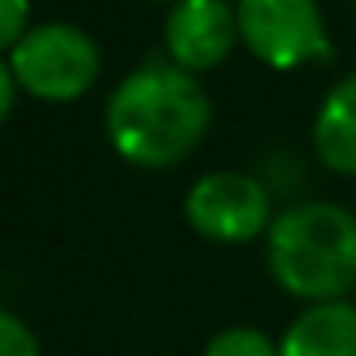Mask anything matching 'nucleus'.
<instances>
[{"label": "nucleus", "mask_w": 356, "mask_h": 356, "mask_svg": "<svg viewBox=\"0 0 356 356\" xmlns=\"http://www.w3.org/2000/svg\"><path fill=\"white\" fill-rule=\"evenodd\" d=\"M184 218L203 241L249 245L272 226V195L261 177L241 169H215L192 180L184 195Z\"/></svg>", "instance_id": "39448f33"}, {"label": "nucleus", "mask_w": 356, "mask_h": 356, "mask_svg": "<svg viewBox=\"0 0 356 356\" xmlns=\"http://www.w3.org/2000/svg\"><path fill=\"white\" fill-rule=\"evenodd\" d=\"M100 47L77 24H39L12 47L8 70L16 85L35 100L70 104L85 96L100 77Z\"/></svg>", "instance_id": "7ed1b4c3"}, {"label": "nucleus", "mask_w": 356, "mask_h": 356, "mask_svg": "<svg viewBox=\"0 0 356 356\" xmlns=\"http://www.w3.org/2000/svg\"><path fill=\"white\" fill-rule=\"evenodd\" d=\"M31 31V0H0V50L16 47Z\"/></svg>", "instance_id": "9b49d317"}, {"label": "nucleus", "mask_w": 356, "mask_h": 356, "mask_svg": "<svg viewBox=\"0 0 356 356\" xmlns=\"http://www.w3.org/2000/svg\"><path fill=\"white\" fill-rule=\"evenodd\" d=\"M0 356H42L31 325L4 307H0Z\"/></svg>", "instance_id": "9d476101"}, {"label": "nucleus", "mask_w": 356, "mask_h": 356, "mask_svg": "<svg viewBox=\"0 0 356 356\" xmlns=\"http://www.w3.org/2000/svg\"><path fill=\"white\" fill-rule=\"evenodd\" d=\"M211 119L215 108L200 77L165 58L138 65L111 88L104 134L134 169H172L200 149Z\"/></svg>", "instance_id": "f257e3e1"}, {"label": "nucleus", "mask_w": 356, "mask_h": 356, "mask_svg": "<svg viewBox=\"0 0 356 356\" xmlns=\"http://www.w3.org/2000/svg\"><path fill=\"white\" fill-rule=\"evenodd\" d=\"M154 4H177V0H154Z\"/></svg>", "instance_id": "ddd939ff"}, {"label": "nucleus", "mask_w": 356, "mask_h": 356, "mask_svg": "<svg viewBox=\"0 0 356 356\" xmlns=\"http://www.w3.org/2000/svg\"><path fill=\"white\" fill-rule=\"evenodd\" d=\"M264 264L284 295L333 302L356 291V215L333 200L291 203L264 234Z\"/></svg>", "instance_id": "f03ea898"}, {"label": "nucleus", "mask_w": 356, "mask_h": 356, "mask_svg": "<svg viewBox=\"0 0 356 356\" xmlns=\"http://www.w3.org/2000/svg\"><path fill=\"white\" fill-rule=\"evenodd\" d=\"M314 154L333 177L356 180V73H345L314 111Z\"/></svg>", "instance_id": "6e6552de"}, {"label": "nucleus", "mask_w": 356, "mask_h": 356, "mask_svg": "<svg viewBox=\"0 0 356 356\" xmlns=\"http://www.w3.org/2000/svg\"><path fill=\"white\" fill-rule=\"evenodd\" d=\"M203 356H280L276 341L253 325H226L207 341Z\"/></svg>", "instance_id": "1a4fd4ad"}, {"label": "nucleus", "mask_w": 356, "mask_h": 356, "mask_svg": "<svg viewBox=\"0 0 356 356\" xmlns=\"http://www.w3.org/2000/svg\"><path fill=\"white\" fill-rule=\"evenodd\" d=\"M16 77H12L8 62H0V123L12 115V108H16Z\"/></svg>", "instance_id": "f8f14e48"}, {"label": "nucleus", "mask_w": 356, "mask_h": 356, "mask_svg": "<svg viewBox=\"0 0 356 356\" xmlns=\"http://www.w3.org/2000/svg\"><path fill=\"white\" fill-rule=\"evenodd\" d=\"M280 356H356V302H310L276 341Z\"/></svg>", "instance_id": "0eeeda50"}, {"label": "nucleus", "mask_w": 356, "mask_h": 356, "mask_svg": "<svg viewBox=\"0 0 356 356\" xmlns=\"http://www.w3.org/2000/svg\"><path fill=\"white\" fill-rule=\"evenodd\" d=\"M161 42L172 65L188 73H211L241 42L238 8L230 0H177L161 27Z\"/></svg>", "instance_id": "423d86ee"}, {"label": "nucleus", "mask_w": 356, "mask_h": 356, "mask_svg": "<svg viewBox=\"0 0 356 356\" xmlns=\"http://www.w3.org/2000/svg\"><path fill=\"white\" fill-rule=\"evenodd\" d=\"M241 47L280 73L333 58L330 27L318 0H234Z\"/></svg>", "instance_id": "20e7f679"}]
</instances>
